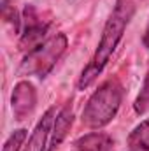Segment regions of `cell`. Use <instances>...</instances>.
Wrapping results in <instances>:
<instances>
[{"instance_id":"3","label":"cell","mask_w":149,"mask_h":151,"mask_svg":"<svg viewBox=\"0 0 149 151\" xmlns=\"http://www.w3.org/2000/svg\"><path fill=\"white\" fill-rule=\"evenodd\" d=\"M65 49H67V37L63 34H56L54 37L47 39L44 44H40L25 56L19 72L25 76H39V77L47 76L56 65V62L62 58Z\"/></svg>"},{"instance_id":"8","label":"cell","mask_w":149,"mask_h":151,"mask_svg":"<svg viewBox=\"0 0 149 151\" xmlns=\"http://www.w3.org/2000/svg\"><path fill=\"white\" fill-rule=\"evenodd\" d=\"M112 146L114 141L104 132H91L75 141V148L79 151H112Z\"/></svg>"},{"instance_id":"2","label":"cell","mask_w":149,"mask_h":151,"mask_svg":"<svg viewBox=\"0 0 149 151\" xmlns=\"http://www.w3.org/2000/svg\"><path fill=\"white\" fill-rule=\"evenodd\" d=\"M121 100H123V86L116 79H107L90 97L81 118L82 125L91 130L104 128L117 114Z\"/></svg>"},{"instance_id":"7","label":"cell","mask_w":149,"mask_h":151,"mask_svg":"<svg viewBox=\"0 0 149 151\" xmlns=\"http://www.w3.org/2000/svg\"><path fill=\"white\" fill-rule=\"evenodd\" d=\"M72 123H74V111H72V106L67 104L60 113L56 114V118H54L53 130H51V141H49L47 151H54L62 144V141L67 137Z\"/></svg>"},{"instance_id":"13","label":"cell","mask_w":149,"mask_h":151,"mask_svg":"<svg viewBox=\"0 0 149 151\" xmlns=\"http://www.w3.org/2000/svg\"><path fill=\"white\" fill-rule=\"evenodd\" d=\"M142 42H144V47L149 53V21H148V27H146V32H144V37H142Z\"/></svg>"},{"instance_id":"6","label":"cell","mask_w":149,"mask_h":151,"mask_svg":"<svg viewBox=\"0 0 149 151\" xmlns=\"http://www.w3.org/2000/svg\"><path fill=\"white\" fill-rule=\"evenodd\" d=\"M54 118H56V113H54V107L47 109L42 119L37 123L34 134L30 135V141L28 144L25 146V151H46V142H47V137H49V132L53 130V123H54Z\"/></svg>"},{"instance_id":"12","label":"cell","mask_w":149,"mask_h":151,"mask_svg":"<svg viewBox=\"0 0 149 151\" xmlns=\"http://www.w3.org/2000/svg\"><path fill=\"white\" fill-rule=\"evenodd\" d=\"M2 18L7 23H12V27H14L16 32L19 30V16H18V11L14 9V5L9 4V0H2Z\"/></svg>"},{"instance_id":"10","label":"cell","mask_w":149,"mask_h":151,"mask_svg":"<svg viewBox=\"0 0 149 151\" xmlns=\"http://www.w3.org/2000/svg\"><path fill=\"white\" fill-rule=\"evenodd\" d=\"M133 109H135L137 114H144V113L149 111V72L146 74L144 84H142V88H140V93H139L137 99H135Z\"/></svg>"},{"instance_id":"4","label":"cell","mask_w":149,"mask_h":151,"mask_svg":"<svg viewBox=\"0 0 149 151\" xmlns=\"http://www.w3.org/2000/svg\"><path fill=\"white\" fill-rule=\"evenodd\" d=\"M39 18L35 16V11L32 5H27L25 9V32L21 35V40H19V49L21 51H34L35 47H39L40 44H44L46 40V34H47V28L49 25L42 23V21H37Z\"/></svg>"},{"instance_id":"9","label":"cell","mask_w":149,"mask_h":151,"mask_svg":"<svg viewBox=\"0 0 149 151\" xmlns=\"http://www.w3.org/2000/svg\"><path fill=\"white\" fill-rule=\"evenodd\" d=\"M128 146L130 151H149V118L132 130Z\"/></svg>"},{"instance_id":"11","label":"cell","mask_w":149,"mask_h":151,"mask_svg":"<svg viewBox=\"0 0 149 151\" xmlns=\"http://www.w3.org/2000/svg\"><path fill=\"white\" fill-rule=\"evenodd\" d=\"M25 139H27V130H25V128L14 130V132L11 134V137L5 141L2 151H19L21 146H23V142H25Z\"/></svg>"},{"instance_id":"5","label":"cell","mask_w":149,"mask_h":151,"mask_svg":"<svg viewBox=\"0 0 149 151\" xmlns=\"http://www.w3.org/2000/svg\"><path fill=\"white\" fill-rule=\"evenodd\" d=\"M35 104H37V91L34 84L28 81H19L14 86L11 97V107L16 119H25L35 109Z\"/></svg>"},{"instance_id":"1","label":"cell","mask_w":149,"mask_h":151,"mask_svg":"<svg viewBox=\"0 0 149 151\" xmlns=\"http://www.w3.org/2000/svg\"><path fill=\"white\" fill-rule=\"evenodd\" d=\"M137 4H139V0H116V7L104 27V32H102V37L98 42V47L95 51V56L90 62V65L82 70V74L77 81L79 90L88 88L97 79V76L104 70V67L107 65L109 58L112 56L114 49L117 47L119 40L125 34V28L128 27L130 19L133 18V14L137 11Z\"/></svg>"}]
</instances>
